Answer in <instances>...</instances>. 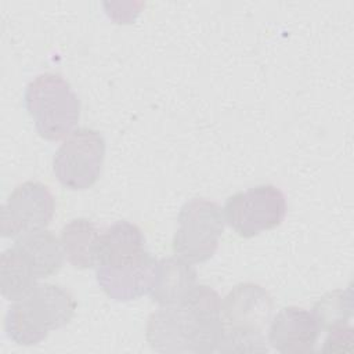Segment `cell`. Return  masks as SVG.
<instances>
[{"label":"cell","mask_w":354,"mask_h":354,"mask_svg":"<svg viewBox=\"0 0 354 354\" xmlns=\"http://www.w3.org/2000/svg\"><path fill=\"white\" fill-rule=\"evenodd\" d=\"M196 286V270L180 257L158 261L155 279L149 290L152 301L165 306L180 303Z\"/></svg>","instance_id":"cell-12"},{"label":"cell","mask_w":354,"mask_h":354,"mask_svg":"<svg viewBox=\"0 0 354 354\" xmlns=\"http://www.w3.org/2000/svg\"><path fill=\"white\" fill-rule=\"evenodd\" d=\"M101 234L93 221L73 218L61 231V245L66 260L75 268H91L98 264Z\"/></svg>","instance_id":"cell-13"},{"label":"cell","mask_w":354,"mask_h":354,"mask_svg":"<svg viewBox=\"0 0 354 354\" xmlns=\"http://www.w3.org/2000/svg\"><path fill=\"white\" fill-rule=\"evenodd\" d=\"M144 243L142 231L136 224L118 221L101 234L98 264L112 266L129 260L144 250Z\"/></svg>","instance_id":"cell-14"},{"label":"cell","mask_w":354,"mask_h":354,"mask_svg":"<svg viewBox=\"0 0 354 354\" xmlns=\"http://www.w3.org/2000/svg\"><path fill=\"white\" fill-rule=\"evenodd\" d=\"M223 212L227 224L239 236L252 238L283 221L286 199L275 185L263 184L231 195Z\"/></svg>","instance_id":"cell-7"},{"label":"cell","mask_w":354,"mask_h":354,"mask_svg":"<svg viewBox=\"0 0 354 354\" xmlns=\"http://www.w3.org/2000/svg\"><path fill=\"white\" fill-rule=\"evenodd\" d=\"M12 248L30 268L36 279L54 275L62 267L64 249L61 241L48 230H39L19 236Z\"/></svg>","instance_id":"cell-11"},{"label":"cell","mask_w":354,"mask_h":354,"mask_svg":"<svg viewBox=\"0 0 354 354\" xmlns=\"http://www.w3.org/2000/svg\"><path fill=\"white\" fill-rule=\"evenodd\" d=\"M223 335L221 299L198 285L177 304L160 307L147 322V342L159 353L218 351Z\"/></svg>","instance_id":"cell-1"},{"label":"cell","mask_w":354,"mask_h":354,"mask_svg":"<svg viewBox=\"0 0 354 354\" xmlns=\"http://www.w3.org/2000/svg\"><path fill=\"white\" fill-rule=\"evenodd\" d=\"M25 105L37 133L50 141L68 137L80 118V101L57 73L36 76L26 87Z\"/></svg>","instance_id":"cell-4"},{"label":"cell","mask_w":354,"mask_h":354,"mask_svg":"<svg viewBox=\"0 0 354 354\" xmlns=\"http://www.w3.org/2000/svg\"><path fill=\"white\" fill-rule=\"evenodd\" d=\"M158 261L142 250L137 256L118 264L97 267V282L102 292L116 301L136 300L152 288Z\"/></svg>","instance_id":"cell-9"},{"label":"cell","mask_w":354,"mask_h":354,"mask_svg":"<svg viewBox=\"0 0 354 354\" xmlns=\"http://www.w3.org/2000/svg\"><path fill=\"white\" fill-rule=\"evenodd\" d=\"M328 332V336L325 339V344L322 351L324 353H342V351H350L353 347V328L346 325L335 326Z\"/></svg>","instance_id":"cell-17"},{"label":"cell","mask_w":354,"mask_h":354,"mask_svg":"<svg viewBox=\"0 0 354 354\" xmlns=\"http://www.w3.org/2000/svg\"><path fill=\"white\" fill-rule=\"evenodd\" d=\"M274 301L260 285H235L221 300V353H264L268 350L264 332L272 318Z\"/></svg>","instance_id":"cell-2"},{"label":"cell","mask_w":354,"mask_h":354,"mask_svg":"<svg viewBox=\"0 0 354 354\" xmlns=\"http://www.w3.org/2000/svg\"><path fill=\"white\" fill-rule=\"evenodd\" d=\"M104 158L105 140L101 133L80 127L73 130L55 151L53 171L65 188L87 189L97 183Z\"/></svg>","instance_id":"cell-6"},{"label":"cell","mask_w":354,"mask_h":354,"mask_svg":"<svg viewBox=\"0 0 354 354\" xmlns=\"http://www.w3.org/2000/svg\"><path fill=\"white\" fill-rule=\"evenodd\" d=\"M54 210L55 202L48 187L37 181H25L14 188L1 206V235L19 238L43 230L51 221Z\"/></svg>","instance_id":"cell-8"},{"label":"cell","mask_w":354,"mask_h":354,"mask_svg":"<svg viewBox=\"0 0 354 354\" xmlns=\"http://www.w3.org/2000/svg\"><path fill=\"white\" fill-rule=\"evenodd\" d=\"M75 310L76 300L68 289L54 283H37L25 297L12 301L4 328L17 344L33 346L44 340L50 330L69 324Z\"/></svg>","instance_id":"cell-3"},{"label":"cell","mask_w":354,"mask_h":354,"mask_svg":"<svg viewBox=\"0 0 354 354\" xmlns=\"http://www.w3.org/2000/svg\"><path fill=\"white\" fill-rule=\"evenodd\" d=\"M36 285V277L19 253L12 246L4 250L0 257V288L3 297L17 301L25 297Z\"/></svg>","instance_id":"cell-15"},{"label":"cell","mask_w":354,"mask_h":354,"mask_svg":"<svg viewBox=\"0 0 354 354\" xmlns=\"http://www.w3.org/2000/svg\"><path fill=\"white\" fill-rule=\"evenodd\" d=\"M319 325L308 310L300 307H285L277 313L268 325L267 342L283 354H304L313 351Z\"/></svg>","instance_id":"cell-10"},{"label":"cell","mask_w":354,"mask_h":354,"mask_svg":"<svg viewBox=\"0 0 354 354\" xmlns=\"http://www.w3.org/2000/svg\"><path fill=\"white\" fill-rule=\"evenodd\" d=\"M224 224V212L216 202L205 198L185 202L178 214L173 252L191 264L207 261L218 248Z\"/></svg>","instance_id":"cell-5"},{"label":"cell","mask_w":354,"mask_h":354,"mask_svg":"<svg viewBox=\"0 0 354 354\" xmlns=\"http://www.w3.org/2000/svg\"><path fill=\"white\" fill-rule=\"evenodd\" d=\"M351 289H337L322 296L314 306L313 314L317 318L319 330H329L346 325L351 318Z\"/></svg>","instance_id":"cell-16"}]
</instances>
